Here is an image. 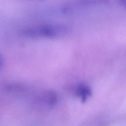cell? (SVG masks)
Returning <instances> with one entry per match:
<instances>
[{
    "instance_id": "obj_5",
    "label": "cell",
    "mask_w": 126,
    "mask_h": 126,
    "mask_svg": "<svg viewBox=\"0 0 126 126\" xmlns=\"http://www.w3.org/2000/svg\"><path fill=\"white\" fill-rule=\"evenodd\" d=\"M3 63V59L1 55H0V68L1 67Z\"/></svg>"
},
{
    "instance_id": "obj_2",
    "label": "cell",
    "mask_w": 126,
    "mask_h": 126,
    "mask_svg": "<svg viewBox=\"0 0 126 126\" xmlns=\"http://www.w3.org/2000/svg\"><path fill=\"white\" fill-rule=\"evenodd\" d=\"M76 95L80 98L82 102H85L92 94L91 88L85 84L78 85L76 90Z\"/></svg>"
},
{
    "instance_id": "obj_3",
    "label": "cell",
    "mask_w": 126,
    "mask_h": 126,
    "mask_svg": "<svg viewBox=\"0 0 126 126\" xmlns=\"http://www.w3.org/2000/svg\"><path fill=\"white\" fill-rule=\"evenodd\" d=\"M108 0H76L74 1V6H91L105 4Z\"/></svg>"
},
{
    "instance_id": "obj_1",
    "label": "cell",
    "mask_w": 126,
    "mask_h": 126,
    "mask_svg": "<svg viewBox=\"0 0 126 126\" xmlns=\"http://www.w3.org/2000/svg\"><path fill=\"white\" fill-rule=\"evenodd\" d=\"M69 28L61 24H48L35 26L25 29L23 34L30 37L55 38L64 36L67 34Z\"/></svg>"
},
{
    "instance_id": "obj_4",
    "label": "cell",
    "mask_w": 126,
    "mask_h": 126,
    "mask_svg": "<svg viewBox=\"0 0 126 126\" xmlns=\"http://www.w3.org/2000/svg\"><path fill=\"white\" fill-rule=\"evenodd\" d=\"M119 2L126 8V0H117Z\"/></svg>"
}]
</instances>
